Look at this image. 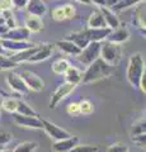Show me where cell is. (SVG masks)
<instances>
[{
  "mask_svg": "<svg viewBox=\"0 0 146 152\" xmlns=\"http://www.w3.org/2000/svg\"><path fill=\"white\" fill-rule=\"evenodd\" d=\"M113 71V66L108 65L106 61H103L101 57H98L95 61H93L90 65L87 66L85 72L83 74L81 83L83 84H92L98 80L108 77Z\"/></svg>",
  "mask_w": 146,
  "mask_h": 152,
  "instance_id": "6da1fadb",
  "label": "cell"
},
{
  "mask_svg": "<svg viewBox=\"0 0 146 152\" xmlns=\"http://www.w3.org/2000/svg\"><path fill=\"white\" fill-rule=\"evenodd\" d=\"M145 60L141 53L136 52L128 60V65H127V70H126V77L128 80L130 85L135 89H139V84H140V79L142 74L145 72Z\"/></svg>",
  "mask_w": 146,
  "mask_h": 152,
  "instance_id": "7a4b0ae2",
  "label": "cell"
},
{
  "mask_svg": "<svg viewBox=\"0 0 146 152\" xmlns=\"http://www.w3.org/2000/svg\"><path fill=\"white\" fill-rule=\"evenodd\" d=\"M99 57H101L103 61H106L108 65L116 66L117 64H118V61L121 60V57H122L121 46L120 45H116V43H112V42L104 41L101 45Z\"/></svg>",
  "mask_w": 146,
  "mask_h": 152,
  "instance_id": "3957f363",
  "label": "cell"
},
{
  "mask_svg": "<svg viewBox=\"0 0 146 152\" xmlns=\"http://www.w3.org/2000/svg\"><path fill=\"white\" fill-rule=\"evenodd\" d=\"M101 45L102 42H89V45L87 47L80 51V53L76 56V58L80 64H83L84 66L90 65L93 61H95L101 53Z\"/></svg>",
  "mask_w": 146,
  "mask_h": 152,
  "instance_id": "277c9868",
  "label": "cell"
},
{
  "mask_svg": "<svg viewBox=\"0 0 146 152\" xmlns=\"http://www.w3.org/2000/svg\"><path fill=\"white\" fill-rule=\"evenodd\" d=\"M75 85L73 84H70V83H62L61 85H59L57 89L54 91V94L51 95V99H50V104H48V107L51 109H54L59 105V104L64 100L66 96H69L70 94H71L74 90H75Z\"/></svg>",
  "mask_w": 146,
  "mask_h": 152,
  "instance_id": "5b68a950",
  "label": "cell"
},
{
  "mask_svg": "<svg viewBox=\"0 0 146 152\" xmlns=\"http://www.w3.org/2000/svg\"><path fill=\"white\" fill-rule=\"evenodd\" d=\"M42 129H43L47 133V136L54 141L65 140V138H69V137L71 136L67 131L62 129V128L59 127L57 124H55V123L47 121V119H42Z\"/></svg>",
  "mask_w": 146,
  "mask_h": 152,
  "instance_id": "8992f818",
  "label": "cell"
},
{
  "mask_svg": "<svg viewBox=\"0 0 146 152\" xmlns=\"http://www.w3.org/2000/svg\"><path fill=\"white\" fill-rule=\"evenodd\" d=\"M14 123L19 127L31 128V129H42V119L40 117L33 115H22V114L14 113Z\"/></svg>",
  "mask_w": 146,
  "mask_h": 152,
  "instance_id": "52a82bcc",
  "label": "cell"
},
{
  "mask_svg": "<svg viewBox=\"0 0 146 152\" xmlns=\"http://www.w3.org/2000/svg\"><path fill=\"white\" fill-rule=\"evenodd\" d=\"M19 75H21V77L24 80V83L28 86V89L32 90V91H37V93H38V91H41V90L45 88L43 80H42L37 74L32 72V71L23 70Z\"/></svg>",
  "mask_w": 146,
  "mask_h": 152,
  "instance_id": "ba28073f",
  "label": "cell"
},
{
  "mask_svg": "<svg viewBox=\"0 0 146 152\" xmlns=\"http://www.w3.org/2000/svg\"><path fill=\"white\" fill-rule=\"evenodd\" d=\"M7 84L13 91H15L18 94H27L29 91V89H28L24 80L21 77L19 74H15V72L8 74L7 75Z\"/></svg>",
  "mask_w": 146,
  "mask_h": 152,
  "instance_id": "9c48e42d",
  "label": "cell"
},
{
  "mask_svg": "<svg viewBox=\"0 0 146 152\" xmlns=\"http://www.w3.org/2000/svg\"><path fill=\"white\" fill-rule=\"evenodd\" d=\"M29 37H31V32L26 27H14L8 29L0 38L10 41H28Z\"/></svg>",
  "mask_w": 146,
  "mask_h": 152,
  "instance_id": "30bf717a",
  "label": "cell"
},
{
  "mask_svg": "<svg viewBox=\"0 0 146 152\" xmlns=\"http://www.w3.org/2000/svg\"><path fill=\"white\" fill-rule=\"evenodd\" d=\"M54 48H55V46H54L52 43H43V45H40L38 48H37V51L29 57V60H28L27 62L36 64V62H42V61H46L51 55H52Z\"/></svg>",
  "mask_w": 146,
  "mask_h": 152,
  "instance_id": "8fae6325",
  "label": "cell"
},
{
  "mask_svg": "<svg viewBox=\"0 0 146 152\" xmlns=\"http://www.w3.org/2000/svg\"><path fill=\"white\" fill-rule=\"evenodd\" d=\"M132 23L134 26L137 28V29L145 36V0L144 1H140L139 4H136L134 15H132Z\"/></svg>",
  "mask_w": 146,
  "mask_h": 152,
  "instance_id": "7c38bea8",
  "label": "cell"
},
{
  "mask_svg": "<svg viewBox=\"0 0 146 152\" xmlns=\"http://www.w3.org/2000/svg\"><path fill=\"white\" fill-rule=\"evenodd\" d=\"M128 39H130V31L126 27L120 26L118 28H114V29L111 31L106 41L112 42V43H116V45H122Z\"/></svg>",
  "mask_w": 146,
  "mask_h": 152,
  "instance_id": "4fadbf2b",
  "label": "cell"
},
{
  "mask_svg": "<svg viewBox=\"0 0 146 152\" xmlns=\"http://www.w3.org/2000/svg\"><path fill=\"white\" fill-rule=\"evenodd\" d=\"M79 137L78 136H70L69 138L55 141L52 143V151L54 152H69L74 146L79 143Z\"/></svg>",
  "mask_w": 146,
  "mask_h": 152,
  "instance_id": "5bb4252c",
  "label": "cell"
},
{
  "mask_svg": "<svg viewBox=\"0 0 146 152\" xmlns=\"http://www.w3.org/2000/svg\"><path fill=\"white\" fill-rule=\"evenodd\" d=\"M1 39V38H0ZM1 45L4 47L5 51L9 52H19L26 48H29V47L33 46V43H29L28 41H10V39H1Z\"/></svg>",
  "mask_w": 146,
  "mask_h": 152,
  "instance_id": "9a60e30c",
  "label": "cell"
},
{
  "mask_svg": "<svg viewBox=\"0 0 146 152\" xmlns=\"http://www.w3.org/2000/svg\"><path fill=\"white\" fill-rule=\"evenodd\" d=\"M26 9L29 15H36V17L45 15V13L47 12V7L43 0H28Z\"/></svg>",
  "mask_w": 146,
  "mask_h": 152,
  "instance_id": "2e32d148",
  "label": "cell"
},
{
  "mask_svg": "<svg viewBox=\"0 0 146 152\" xmlns=\"http://www.w3.org/2000/svg\"><path fill=\"white\" fill-rule=\"evenodd\" d=\"M109 27H103V28H88L87 33L90 42H103L107 39L108 34L111 33Z\"/></svg>",
  "mask_w": 146,
  "mask_h": 152,
  "instance_id": "e0dca14e",
  "label": "cell"
},
{
  "mask_svg": "<svg viewBox=\"0 0 146 152\" xmlns=\"http://www.w3.org/2000/svg\"><path fill=\"white\" fill-rule=\"evenodd\" d=\"M99 10L102 13L103 18H104V22H106L107 27H109L111 29H114V28H118L121 26V22H120L118 17L116 15L114 12H113L111 8L102 7V8H99Z\"/></svg>",
  "mask_w": 146,
  "mask_h": 152,
  "instance_id": "ac0fdd59",
  "label": "cell"
},
{
  "mask_svg": "<svg viewBox=\"0 0 146 152\" xmlns=\"http://www.w3.org/2000/svg\"><path fill=\"white\" fill-rule=\"evenodd\" d=\"M66 39L74 42L80 50H83L84 47H87L89 45V37H88V33H87V29L84 31H79V32H73L70 34L66 36Z\"/></svg>",
  "mask_w": 146,
  "mask_h": 152,
  "instance_id": "d6986e66",
  "label": "cell"
},
{
  "mask_svg": "<svg viewBox=\"0 0 146 152\" xmlns=\"http://www.w3.org/2000/svg\"><path fill=\"white\" fill-rule=\"evenodd\" d=\"M56 46L60 48V51H62L64 53L70 55V56H78L80 53V51H81L74 42L66 39V38L62 41H57L56 42Z\"/></svg>",
  "mask_w": 146,
  "mask_h": 152,
  "instance_id": "ffe728a7",
  "label": "cell"
},
{
  "mask_svg": "<svg viewBox=\"0 0 146 152\" xmlns=\"http://www.w3.org/2000/svg\"><path fill=\"white\" fill-rule=\"evenodd\" d=\"M24 27L31 33H38L43 29V22H42L41 17L28 15L24 20Z\"/></svg>",
  "mask_w": 146,
  "mask_h": 152,
  "instance_id": "44dd1931",
  "label": "cell"
},
{
  "mask_svg": "<svg viewBox=\"0 0 146 152\" xmlns=\"http://www.w3.org/2000/svg\"><path fill=\"white\" fill-rule=\"evenodd\" d=\"M40 45H33L32 47H29V48H26L23 51H19V52H15L10 58L14 61L15 64H22V62H27L28 60H29V57L34 53V52L37 51V48H38Z\"/></svg>",
  "mask_w": 146,
  "mask_h": 152,
  "instance_id": "7402d4cb",
  "label": "cell"
},
{
  "mask_svg": "<svg viewBox=\"0 0 146 152\" xmlns=\"http://www.w3.org/2000/svg\"><path fill=\"white\" fill-rule=\"evenodd\" d=\"M64 75H65V80H66V83L73 84V85H75V86H78V85L81 83L83 72L79 69L74 67V66H71V65H70V67L67 69V71Z\"/></svg>",
  "mask_w": 146,
  "mask_h": 152,
  "instance_id": "603a6c76",
  "label": "cell"
},
{
  "mask_svg": "<svg viewBox=\"0 0 146 152\" xmlns=\"http://www.w3.org/2000/svg\"><path fill=\"white\" fill-rule=\"evenodd\" d=\"M103 27H107V24H106L104 18H103L101 10L99 9L93 10L88 19V28H103Z\"/></svg>",
  "mask_w": 146,
  "mask_h": 152,
  "instance_id": "cb8c5ba5",
  "label": "cell"
},
{
  "mask_svg": "<svg viewBox=\"0 0 146 152\" xmlns=\"http://www.w3.org/2000/svg\"><path fill=\"white\" fill-rule=\"evenodd\" d=\"M15 113L22 114V115H33V117H40L38 113H37L33 108H32L29 104H27L26 102L18 99V105H17V110Z\"/></svg>",
  "mask_w": 146,
  "mask_h": 152,
  "instance_id": "d4e9b609",
  "label": "cell"
},
{
  "mask_svg": "<svg viewBox=\"0 0 146 152\" xmlns=\"http://www.w3.org/2000/svg\"><path fill=\"white\" fill-rule=\"evenodd\" d=\"M69 67H70V64H69V61L65 58H59L52 64V71L57 75H64Z\"/></svg>",
  "mask_w": 146,
  "mask_h": 152,
  "instance_id": "484cf974",
  "label": "cell"
},
{
  "mask_svg": "<svg viewBox=\"0 0 146 152\" xmlns=\"http://www.w3.org/2000/svg\"><path fill=\"white\" fill-rule=\"evenodd\" d=\"M38 145L36 142H31V141H26V142H22V143L17 145L14 147L13 152H34L37 150Z\"/></svg>",
  "mask_w": 146,
  "mask_h": 152,
  "instance_id": "4316f807",
  "label": "cell"
},
{
  "mask_svg": "<svg viewBox=\"0 0 146 152\" xmlns=\"http://www.w3.org/2000/svg\"><path fill=\"white\" fill-rule=\"evenodd\" d=\"M17 65L14 61L8 57L7 55H0V71H7V70H13L17 67Z\"/></svg>",
  "mask_w": 146,
  "mask_h": 152,
  "instance_id": "83f0119b",
  "label": "cell"
},
{
  "mask_svg": "<svg viewBox=\"0 0 146 152\" xmlns=\"http://www.w3.org/2000/svg\"><path fill=\"white\" fill-rule=\"evenodd\" d=\"M13 141V133L8 129L0 128V150L5 148L7 145H9Z\"/></svg>",
  "mask_w": 146,
  "mask_h": 152,
  "instance_id": "f1b7e54d",
  "label": "cell"
},
{
  "mask_svg": "<svg viewBox=\"0 0 146 152\" xmlns=\"http://www.w3.org/2000/svg\"><path fill=\"white\" fill-rule=\"evenodd\" d=\"M18 105V99L17 98H4L1 102V107L9 113H15Z\"/></svg>",
  "mask_w": 146,
  "mask_h": 152,
  "instance_id": "f546056e",
  "label": "cell"
},
{
  "mask_svg": "<svg viewBox=\"0 0 146 152\" xmlns=\"http://www.w3.org/2000/svg\"><path fill=\"white\" fill-rule=\"evenodd\" d=\"M140 1H144V0H120L116 5H113L111 9L113 12L116 10H123V9H127L130 7H134L136 4H139Z\"/></svg>",
  "mask_w": 146,
  "mask_h": 152,
  "instance_id": "4dcf8cb0",
  "label": "cell"
},
{
  "mask_svg": "<svg viewBox=\"0 0 146 152\" xmlns=\"http://www.w3.org/2000/svg\"><path fill=\"white\" fill-rule=\"evenodd\" d=\"M94 112V104L90 100H81L79 103V114L89 115Z\"/></svg>",
  "mask_w": 146,
  "mask_h": 152,
  "instance_id": "1f68e13d",
  "label": "cell"
},
{
  "mask_svg": "<svg viewBox=\"0 0 146 152\" xmlns=\"http://www.w3.org/2000/svg\"><path fill=\"white\" fill-rule=\"evenodd\" d=\"M146 133V121L140 119L139 122H136L132 126V129H131V137L132 136H139V134H145Z\"/></svg>",
  "mask_w": 146,
  "mask_h": 152,
  "instance_id": "d6a6232c",
  "label": "cell"
},
{
  "mask_svg": "<svg viewBox=\"0 0 146 152\" xmlns=\"http://www.w3.org/2000/svg\"><path fill=\"white\" fill-rule=\"evenodd\" d=\"M99 148L97 146H93V145H76L74 146L71 150L69 152H98Z\"/></svg>",
  "mask_w": 146,
  "mask_h": 152,
  "instance_id": "836d02e7",
  "label": "cell"
},
{
  "mask_svg": "<svg viewBox=\"0 0 146 152\" xmlns=\"http://www.w3.org/2000/svg\"><path fill=\"white\" fill-rule=\"evenodd\" d=\"M1 15L5 19V26L10 29V28L17 27V22H15V17L12 10H5V12H1Z\"/></svg>",
  "mask_w": 146,
  "mask_h": 152,
  "instance_id": "e575fe53",
  "label": "cell"
},
{
  "mask_svg": "<svg viewBox=\"0 0 146 152\" xmlns=\"http://www.w3.org/2000/svg\"><path fill=\"white\" fill-rule=\"evenodd\" d=\"M107 152H128V147L125 143H121V142H116V143H112L108 147Z\"/></svg>",
  "mask_w": 146,
  "mask_h": 152,
  "instance_id": "d590c367",
  "label": "cell"
},
{
  "mask_svg": "<svg viewBox=\"0 0 146 152\" xmlns=\"http://www.w3.org/2000/svg\"><path fill=\"white\" fill-rule=\"evenodd\" d=\"M51 15H52V18L55 19V20H57V22H62V20L66 19V15H65V12H64L62 7L55 8L52 10V13H51Z\"/></svg>",
  "mask_w": 146,
  "mask_h": 152,
  "instance_id": "8d00e7d4",
  "label": "cell"
},
{
  "mask_svg": "<svg viewBox=\"0 0 146 152\" xmlns=\"http://www.w3.org/2000/svg\"><path fill=\"white\" fill-rule=\"evenodd\" d=\"M132 142L137 145L140 148H145L146 145V133L145 134H139V136H132Z\"/></svg>",
  "mask_w": 146,
  "mask_h": 152,
  "instance_id": "74e56055",
  "label": "cell"
},
{
  "mask_svg": "<svg viewBox=\"0 0 146 152\" xmlns=\"http://www.w3.org/2000/svg\"><path fill=\"white\" fill-rule=\"evenodd\" d=\"M62 8H64L65 15H66V19H71L75 17V8L71 4H65V5H62Z\"/></svg>",
  "mask_w": 146,
  "mask_h": 152,
  "instance_id": "f35d334b",
  "label": "cell"
},
{
  "mask_svg": "<svg viewBox=\"0 0 146 152\" xmlns=\"http://www.w3.org/2000/svg\"><path fill=\"white\" fill-rule=\"evenodd\" d=\"M66 110L70 115H78L79 114V103H70Z\"/></svg>",
  "mask_w": 146,
  "mask_h": 152,
  "instance_id": "ab89813d",
  "label": "cell"
},
{
  "mask_svg": "<svg viewBox=\"0 0 146 152\" xmlns=\"http://www.w3.org/2000/svg\"><path fill=\"white\" fill-rule=\"evenodd\" d=\"M12 8H13L12 0H0V12L12 10Z\"/></svg>",
  "mask_w": 146,
  "mask_h": 152,
  "instance_id": "60d3db41",
  "label": "cell"
},
{
  "mask_svg": "<svg viewBox=\"0 0 146 152\" xmlns=\"http://www.w3.org/2000/svg\"><path fill=\"white\" fill-rule=\"evenodd\" d=\"M27 3H28V0H12L13 7L17 9H24Z\"/></svg>",
  "mask_w": 146,
  "mask_h": 152,
  "instance_id": "b9f144b4",
  "label": "cell"
},
{
  "mask_svg": "<svg viewBox=\"0 0 146 152\" xmlns=\"http://www.w3.org/2000/svg\"><path fill=\"white\" fill-rule=\"evenodd\" d=\"M139 89L142 91L144 94L146 93V71L142 74V76H141L140 79V84H139Z\"/></svg>",
  "mask_w": 146,
  "mask_h": 152,
  "instance_id": "7bdbcfd3",
  "label": "cell"
},
{
  "mask_svg": "<svg viewBox=\"0 0 146 152\" xmlns=\"http://www.w3.org/2000/svg\"><path fill=\"white\" fill-rule=\"evenodd\" d=\"M90 1V4H95V5H98L99 8L102 7H107V8H109V0H89Z\"/></svg>",
  "mask_w": 146,
  "mask_h": 152,
  "instance_id": "ee69618b",
  "label": "cell"
},
{
  "mask_svg": "<svg viewBox=\"0 0 146 152\" xmlns=\"http://www.w3.org/2000/svg\"><path fill=\"white\" fill-rule=\"evenodd\" d=\"M9 29V28L5 26V24H3V26H0V37H1L3 34H4V33H5Z\"/></svg>",
  "mask_w": 146,
  "mask_h": 152,
  "instance_id": "f6af8a7d",
  "label": "cell"
},
{
  "mask_svg": "<svg viewBox=\"0 0 146 152\" xmlns=\"http://www.w3.org/2000/svg\"><path fill=\"white\" fill-rule=\"evenodd\" d=\"M76 1L84 4V5H89V4H90V1H89V0H76Z\"/></svg>",
  "mask_w": 146,
  "mask_h": 152,
  "instance_id": "bcb514c9",
  "label": "cell"
},
{
  "mask_svg": "<svg viewBox=\"0 0 146 152\" xmlns=\"http://www.w3.org/2000/svg\"><path fill=\"white\" fill-rule=\"evenodd\" d=\"M0 55H5V50H4V47L1 45V39H0Z\"/></svg>",
  "mask_w": 146,
  "mask_h": 152,
  "instance_id": "7dc6e473",
  "label": "cell"
},
{
  "mask_svg": "<svg viewBox=\"0 0 146 152\" xmlns=\"http://www.w3.org/2000/svg\"><path fill=\"white\" fill-rule=\"evenodd\" d=\"M3 24H5V19H4V17L0 14V26H3Z\"/></svg>",
  "mask_w": 146,
  "mask_h": 152,
  "instance_id": "c3c4849f",
  "label": "cell"
},
{
  "mask_svg": "<svg viewBox=\"0 0 146 152\" xmlns=\"http://www.w3.org/2000/svg\"><path fill=\"white\" fill-rule=\"evenodd\" d=\"M0 152H13V150H9V148H3V150H0Z\"/></svg>",
  "mask_w": 146,
  "mask_h": 152,
  "instance_id": "681fc988",
  "label": "cell"
}]
</instances>
